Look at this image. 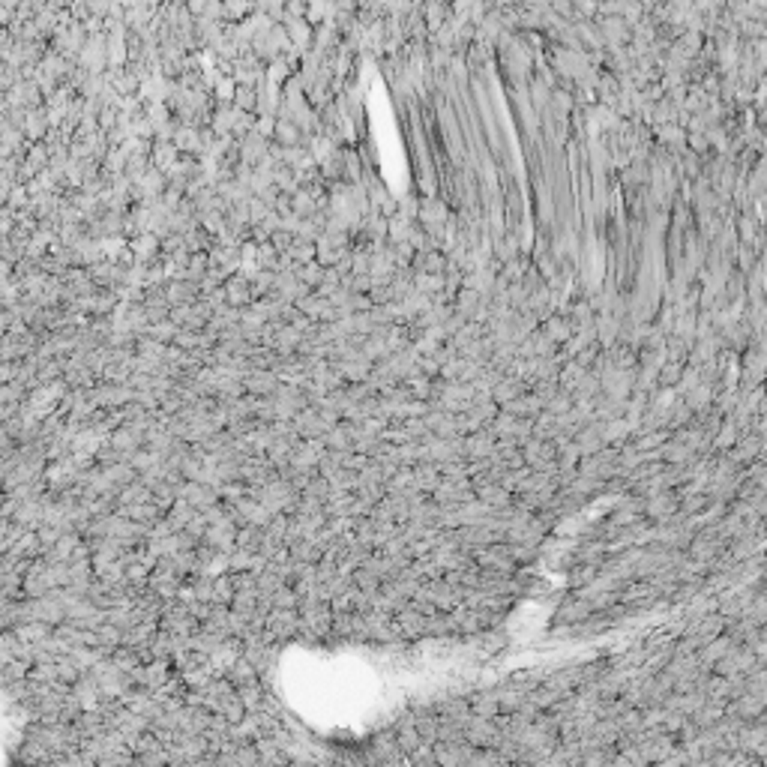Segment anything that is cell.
I'll list each match as a JSON object with an SVG mask.
<instances>
[{
  "instance_id": "cell-1",
  "label": "cell",
  "mask_w": 767,
  "mask_h": 767,
  "mask_svg": "<svg viewBox=\"0 0 767 767\" xmlns=\"http://www.w3.org/2000/svg\"><path fill=\"white\" fill-rule=\"evenodd\" d=\"M285 27H288V36H291V42L300 48L309 45L312 42V22H309V18H297V15H285V22H282Z\"/></svg>"
},
{
  "instance_id": "cell-2",
  "label": "cell",
  "mask_w": 767,
  "mask_h": 767,
  "mask_svg": "<svg viewBox=\"0 0 767 767\" xmlns=\"http://www.w3.org/2000/svg\"><path fill=\"white\" fill-rule=\"evenodd\" d=\"M447 18H450V15H447V6L441 3V0H429V3H426V9H423V22L429 24L432 33L441 31V27L447 24Z\"/></svg>"
},
{
  "instance_id": "cell-3",
  "label": "cell",
  "mask_w": 767,
  "mask_h": 767,
  "mask_svg": "<svg viewBox=\"0 0 767 767\" xmlns=\"http://www.w3.org/2000/svg\"><path fill=\"white\" fill-rule=\"evenodd\" d=\"M288 72H291V69H288L285 57H276V61H270V82H285Z\"/></svg>"
},
{
  "instance_id": "cell-4",
  "label": "cell",
  "mask_w": 767,
  "mask_h": 767,
  "mask_svg": "<svg viewBox=\"0 0 767 767\" xmlns=\"http://www.w3.org/2000/svg\"><path fill=\"white\" fill-rule=\"evenodd\" d=\"M234 96H237V102H240L243 108H252V102H255V91H252V87H249V84H243V87H240V91H237Z\"/></svg>"
},
{
  "instance_id": "cell-5",
  "label": "cell",
  "mask_w": 767,
  "mask_h": 767,
  "mask_svg": "<svg viewBox=\"0 0 767 767\" xmlns=\"http://www.w3.org/2000/svg\"><path fill=\"white\" fill-rule=\"evenodd\" d=\"M210 3H213V0H186V9H189V13H192L195 18H198V15H204V13H207V6H210Z\"/></svg>"
},
{
  "instance_id": "cell-6",
  "label": "cell",
  "mask_w": 767,
  "mask_h": 767,
  "mask_svg": "<svg viewBox=\"0 0 767 767\" xmlns=\"http://www.w3.org/2000/svg\"><path fill=\"white\" fill-rule=\"evenodd\" d=\"M219 93H222V99H231V93H237L234 91V82H228V78H225V82H219Z\"/></svg>"
}]
</instances>
